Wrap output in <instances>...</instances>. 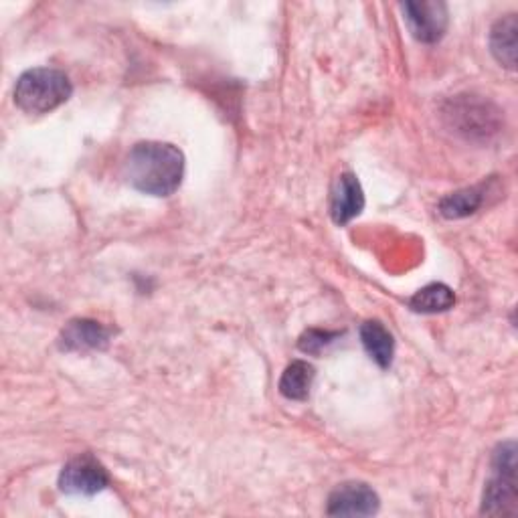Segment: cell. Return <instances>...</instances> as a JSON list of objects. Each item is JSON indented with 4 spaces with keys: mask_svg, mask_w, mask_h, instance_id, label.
I'll return each mask as SVG.
<instances>
[{
    "mask_svg": "<svg viewBox=\"0 0 518 518\" xmlns=\"http://www.w3.org/2000/svg\"><path fill=\"white\" fill-rule=\"evenodd\" d=\"M124 177L144 195L170 197L183 183L185 156L175 144L140 142L126 158Z\"/></svg>",
    "mask_w": 518,
    "mask_h": 518,
    "instance_id": "6da1fadb",
    "label": "cell"
},
{
    "mask_svg": "<svg viewBox=\"0 0 518 518\" xmlns=\"http://www.w3.org/2000/svg\"><path fill=\"white\" fill-rule=\"evenodd\" d=\"M73 94L69 77L51 67L25 71L15 85V104L27 114H49L63 106Z\"/></svg>",
    "mask_w": 518,
    "mask_h": 518,
    "instance_id": "7a4b0ae2",
    "label": "cell"
},
{
    "mask_svg": "<svg viewBox=\"0 0 518 518\" xmlns=\"http://www.w3.org/2000/svg\"><path fill=\"white\" fill-rule=\"evenodd\" d=\"M482 512L490 516L516 512V446L512 442L502 444L494 454V478L484 490Z\"/></svg>",
    "mask_w": 518,
    "mask_h": 518,
    "instance_id": "3957f363",
    "label": "cell"
},
{
    "mask_svg": "<svg viewBox=\"0 0 518 518\" xmlns=\"http://www.w3.org/2000/svg\"><path fill=\"white\" fill-rule=\"evenodd\" d=\"M108 484L110 476L106 468L92 454H81L69 460L59 474L61 492L73 496H94L106 490Z\"/></svg>",
    "mask_w": 518,
    "mask_h": 518,
    "instance_id": "277c9868",
    "label": "cell"
},
{
    "mask_svg": "<svg viewBox=\"0 0 518 518\" xmlns=\"http://www.w3.org/2000/svg\"><path fill=\"white\" fill-rule=\"evenodd\" d=\"M405 21L413 37L421 43H438L448 31V7L436 0H409L403 5Z\"/></svg>",
    "mask_w": 518,
    "mask_h": 518,
    "instance_id": "5b68a950",
    "label": "cell"
},
{
    "mask_svg": "<svg viewBox=\"0 0 518 518\" xmlns=\"http://www.w3.org/2000/svg\"><path fill=\"white\" fill-rule=\"evenodd\" d=\"M379 510L377 492L363 482H347L338 486L330 498L326 512L330 516H371Z\"/></svg>",
    "mask_w": 518,
    "mask_h": 518,
    "instance_id": "8992f818",
    "label": "cell"
},
{
    "mask_svg": "<svg viewBox=\"0 0 518 518\" xmlns=\"http://www.w3.org/2000/svg\"><path fill=\"white\" fill-rule=\"evenodd\" d=\"M365 209V193L351 172L340 175L330 193V215L336 225H347Z\"/></svg>",
    "mask_w": 518,
    "mask_h": 518,
    "instance_id": "52a82bcc",
    "label": "cell"
},
{
    "mask_svg": "<svg viewBox=\"0 0 518 518\" xmlns=\"http://www.w3.org/2000/svg\"><path fill=\"white\" fill-rule=\"evenodd\" d=\"M110 342V332L94 320L81 318L71 320L61 334V344L65 351H98L106 349Z\"/></svg>",
    "mask_w": 518,
    "mask_h": 518,
    "instance_id": "ba28073f",
    "label": "cell"
},
{
    "mask_svg": "<svg viewBox=\"0 0 518 518\" xmlns=\"http://www.w3.org/2000/svg\"><path fill=\"white\" fill-rule=\"evenodd\" d=\"M361 340L369 357L381 369L391 367L395 357V340H393V334L379 320H369L361 326Z\"/></svg>",
    "mask_w": 518,
    "mask_h": 518,
    "instance_id": "9c48e42d",
    "label": "cell"
},
{
    "mask_svg": "<svg viewBox=\"0 0 518 518\" xmlns=\"http://www.w3.org/2000/svg\"><path fill=\"white\" fill-rule=\"evenodd\" d=\"M450 116L458 122V132H464L468 136H488L490 132H496L494 114H488L484 104H472L468 100H462L454 106Z\"/></svg>",
    "mask_w": 518,
    "mask_h": 518,
    "instance_id": "30bf717a",
    "label": "cell"
},
{
    "mask_svg": "<svg viewBox=\"0 0 518 518\" xmlns=\"http://www.w3.org/2000/svg\"><path fill=\"white\" fill-rule=\"evenodd\" d=\"M516 31V15H508L496 21L490 31V51L496 61L506 65L508 69L516 67Z\"/></svg>",
    "mask_w": 518,
    "mask_h": 518,
    "instance_id": "8fae6325",
    "label": "cell"
},
{
    "mask_svg": "<svg viewBox=\"0 0 518 518\" xmlns=\"http://www.w3.org/2000/svg\"><path fill=\"white\" fill-rule=\"evenodd\" d=\"M314 367L306 361H294L280 379V393L292 401H304L310 395L314 383Z\"/></svg>",
    "mask_w": 518,
    "mask_h": 518,
    "instance_id": "7c38bea8",
    "label": "cell"
},
{
    "mask_svg": "<svg viewBox=\"0 0 518 518\" xmlns=\"http://www.w3.org/2000/svg\"><path fill=\"white\" fill-rule=\"evenodd\" d=\"M454 304H456V296L452 288H448L446 284H429L409 300V306L415 312H423V314L446 312L454 308Z\"/></svg>",
    "mask_w": 518,
    "mask_h": 518,
    "instance_id": "4fadbf2b",
    "label": "cell"
},
{
    "mask_svg": "<svg viewBox=\"0 0 518 518\" xmlns=\"http://www.w3.org/2000/svg\"><path fill=\"white\" fill-rule=\"evenodd\" d=\"M482 201H484L482 189H478V187L464 189V191L452 193L446 199H442L440 213L446 219H462V217L476 213L482 207Z\"/></svg>",
    "mask_w": 518,
    "mask_h": 518,
    "instance_id": "5bb4252c",
    "label": "cell"
},
{
    "mask_svg": "<svg viewBox=\"0 0 518 518\" xmlns=\"http://www.w3.org/2000/svg\"><path fill=\"white\" fill-rule=\"evenodd\" d=\"M340 334L338 332H328V330H318V328H312L308 332H304L300 336V342L298 347L302 353L306 355H318L324 347H328V344L334 342V338H338Z\"/></svg>",
    "mask_w": 518,
    "mask_h": 518,
    "instance_id": "9a60e30c",
    "label": "cell"
}]
</instances>
